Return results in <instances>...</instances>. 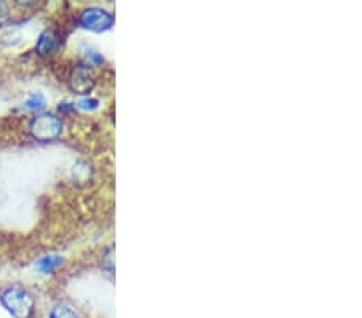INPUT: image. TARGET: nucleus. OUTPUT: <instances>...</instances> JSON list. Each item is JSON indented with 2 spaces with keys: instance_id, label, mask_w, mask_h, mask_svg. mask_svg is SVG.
<instances>
[{
  "instance_id": "obj_1",
  "label": "nucleus",
  "mask_w": 362,
  "mask_h": 318,
  "mask_svg": "<svg viewBox=\"0 0 362 318\" xmlns=\"http://www.w3.org/2000/svg\"><path fill=\"white\" fill-rule=\"evenodd\" d=\"M0 302L13 318H33L35 302L33 294L22 286L7 288L0 294Z\"/></svg>"
},
{
  "instance_id": "obj_2",
  "label": "nucleus",
  "mask_w": 362,
  "mask_h": 318,
  "mask_svg": "<svg viewBox=\"0 0 362 318\" xmlns=\"http://www.w3.org/2000/svg\"><path fill=\"white\" fill-rule=\"evenodd\" d=\"M61 132H63V123L55 114H38L29 123L31 137L38 141H42V143H50V141L57 140Z\"/></svg>"
},
{
  "instance_id": "obj_3",
  "label": "nucleus",
  "mask_w": 362,
  "mask_h": 318,
  "mask_svg": "<svg viewBox=\"0 0 362 318\" xmlns=\"http://www.w3.org/2000/svg\"><path fill=\"white\" fill-rule=\"evenodd\" d=\"M81 28L90 33H106L113 28L115 24V15L108 12V10L100 7H90L85 8L79 17Z\"/></svg>"
},
{
  "instance_id": "obj_4",
  "label": "nucleus",
  "mask_w": 362,
  "mask_h": 318,
  "mask_svg": "<svg viewBox=\"0 0 362 318\" xmlns=\"http://www.w3.org/2000/svg\"><path fill=\"white\" fill-rule=\"evenodd\" d=\"M97 78L90 64L79 63L78 67L71 69L68 76V87L76 95H89L95 89Z\"/></svg>"
},
{
  "instance_id": "obj_5",
  "label": "nucleus",
  "mask_w": 362,
  "mask_h": 318,
  "mask_svg": "<svg viewBox=\"0 0 362 318\" xmlns=\"http://www.w3.org/2000/svg\"><path fill=\"white\" fill-rule=\"evenodd\" d=\"M61 40L57 33L54 31H44L39 35L38 44H35V52L40 57H52L60 50Z\"/></svg>"
},
{
  "instance_id": "obj_6",
  "label": "nucleus",
  "mask_w": 362,
  "mask_h": 318,
  "mask_svg": "<svg viewBox=\"0 0 362 318\" xmlns=\"http://www.w3.org/2000/svg\"><path fill=\"white\" fill-rule=\"evenodd\" d=\"M63 264V257L61 256H45L38 262V269L40 274H54L55 270L60 269Z\"/></svg>"
},
{
  "instance_id": "obj_7",
  "label": "nucleus",
  "mask_w": 362,
  "mask_h": 318,
  "mask_svg": "<svg viewBox=\"0 0 362 318\" xmlns=\"http://www.w3.org/2000/svg\"><path fill=\"white\" fill-rule=\"evenodd\" d=\"M49 318H79V315L73 307L61 302V304H57L52 310H50Z\"/></svg>"
},
{
  "instance_id": "obj_8",
  "label": "nucleus",
  "mask_w": 362,
  "mask_h": 318,
  "mask_svg": "<svg viewBox=\"0 0 362 318\" xmlns=\"http://www.w3.org/2000/svg\"><path fill=\"white\" fill-rule=\"evenodd\" d=\"M45 105H47V100H45V95L40 92L31 94L26 102H24V108L28 109H44Z\"/></svg>"
},
{
  "instance_id": "obj_9",
  "label": "nucleus",
  "mask_w": 362,
  "mask_h": 318,
  "mask_svg": "<svg viewBox=\"0 0 362 318\" xmlns=\"http://www.w3.org/2000/svg\"><path fill=\"white\" fill-rule=\"evenodd\" d=\"M76 106H78V108H81V109H85V111H94V109L99 108V100L85 97L83 100H79V102L76 103Z\"/></svg>"
},
{
  "instance_id": "obj_10",
  "label": "nucleus",
  "mask_w": 362,
  "mask_h": 318,
  "mask_svg": "<svg viewBox=\"0 0 362 318\" xmlns=\"http://www.w3.org/2000/svg\"><path fill=\"white\" fill-rule=\"evenodd\" d=\"M10 18V8L5 2H0V26H3Z\"/></svg>"
},
{
  "instance_id": "obj_11",
  "label": "nucleus",
  "mask_w": 362,
  "mask_h": 318,
  "mask_svg": "<svg viewBox=\"0 0 362 318\" xmlns=\"http://www.w3.org/2000/svg\"><path fill=\"white\" fill-rule=\"evenodd\" d=\"M76 109V105L73 103H60V111H63V113H69V111H74Z\"/></svg>"
}]
</instances>
